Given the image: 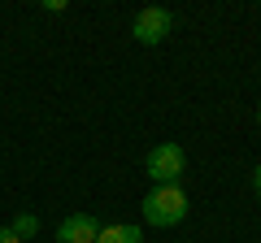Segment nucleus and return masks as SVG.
Instances as JSON below:
<instances>
[{
  "instance_id": "3",
  "label": "nucleus",
  "mask_w": 261,
  "mask_h": 243,
  "mask_svg": "<svg viewBox=\"0 0 261 243\" xmlns=\"http://www.w3.org/2000/svg\"><path fill=\"white\" fill-rule=\"evenodd\" d=\"M170 31H174V13L170 9H140L135 22H130V39L144 44V48H157Z\"/></svg>"
},
{
  "instance_id": "7",
  "label": "nucleus",
  "mask_w": 261,
  "mask_h": 243,
  "mask_svg": "<svg viewBox=\"0 0 261 243\" xmlns=\"http://www.w3.org/2000/svg\"><path fill=\"white\" fill-rule=\"evenodd\" d=\"M0 243H22V239H18V234L9 230V226H0Z\"/></svg>"
},
{
  "instance_id": "8",
  "label": "nucleus",
  "mask_w": 261,
  "mask_h": 243,
  "mask_svg": "<svg viewBox=\"0 0 261 243\" xmlns=\"http://www.w3.org/2000/svg\"><path fill=\"white\" fill-rule=\"evenodd\" d=\"M252 191H257V196H261V165L252 169Z\"/></svg>"
},
{
  "instance_id": "6",
  "label": "nucleus",
  "mask_w": 261,
  "mask_h": 243,
  "mask_svg": "<svg viewBox=\"0 0 261 243\" xmlns=\"http://www.w3.org/2000/svg\"><path fill=\"white\" fill-rule=\"evenodd\" d=\"M9 230L27 243V239H35V234H39V217H35V213H18V217L9 222Z\"/></svg>"
},
{
  "instance_id": "1",
  "label": "nucleus",
  "mask_w": 261,
  "mask_h": 243,
  "mask_svg": "<svg viewBox=\"0 0 261 243\" xmlns=\"http://www.w3.org/2000/svg\"><path fill=\"white\" fill-rule=\"evenodd\" d=\"M140 213H144V222L157 226V230L178 226V222L187 217V196H183V187H152L148 196H144Z\"/></svg>"
},
{
  "instance_id": "5",
  "label": "nucleus",
  "mask_w": 261,
  "mask_h": 243,
  "mask_svg": "<svg viewBox=\"0 0 261 243\" xmlns=\"http://www.w3.org/2000/svg\"><path fill=\"white\" fill-rule=\"evenodd\" d=\"M96 243H144V230L130 222H113V226H100Z\"/></svg>"
},
{
  "instance_id": "2",
  "label": "nucleus",
  "mask_w": 261,
  "mask_h": 243,
  "mask_svg": "<svg viewBox=\"0 0 261 243\" xmlns=\"http://www.w3.org/2000/svg\"><path fill=\"white\" fill-rule=\"evenodd\" d=\"M144 169H148V178L157 187H178V178H183V169H187V152L166 139V143H157V148L148 152Z\"/></svg>"
},
{
  "instance_id": "4",
  "label": "nucleus",
  "mask_w": 261,
  "mask_h": 243,
  "mask_svg": "<svg viewBox=\"0 0 261 243\" xmlns=\"http://www.w3.org/2000/svg\"><path fill=\"white\" fill-rule=\"evenodd\" d=\"M96 234H100V222L92 213H70L57 226V243H96Z\"/></svg>"
},
{
  "instance_id": "9",
  "label": "nucleus",
  "mask_w": 261,
  "mask_h": 243,
  "mask_svg": "<svg viewBox=\"0 0 261 243\" xmlns=\"http://www.w3.org/2000/svg\"><path fill=\"white\" fill-rule=\"evenodd\" d=\"M257 126H261V104H257Z\"/></svg>"
}]
</instances>
